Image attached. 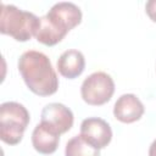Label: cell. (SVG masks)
<instances>
[{
    "label": "cell",
    "mask_w": 156,
    "mask_h": 156,
    "mask_svg": "<svg viewBox=\"0 0 156 156\" xmlns=\"http://www.w3.org/2000/svg\"><path fill=\"white\" fill-rule=\"evenodd\" d=\"M18 71L28 89L39 96H50L58 89V78L49 57L35 50L23 52L18 60Z\"/></svg>",
    "instance_id": "6da1fadb"
},
{
    "label": "cell",
    "mask_w": 156,
    "mask_h": 156,
    "mask_svg": "<svg viewBox=\"0 0 156 156\" xmlns=\"http://www.w3.org/2000/svg\"><path fill=\"white\" fill-rule=\"evenodd\" d=\"M39 27V17L34 13L23 11L13 5H1L0 32L10 35L17 41H27L35 35Z\"/></svg>",
    "instance_id": "7a4b0ae2"
},
{
    "label": "cell",
    "mask_w": 156,
    "mask_h": 156,
    "mask_svg": "<svg viewBox=\"0 0 156 156\" xmlns=\"http://www.w3.org/2000/svg\"><path fill=\"white\" fill-rule=\"evenodd\" d=\"M30 121L28 110L20 102L7 101L0 105V138L7 145H17Z\"/></svg>",
    "instance_id": "3957f363"
},
{
    "label": "cell",
    "mask_w": 156,
    "mask_h": 156,
    "mask_svg": "<svg viewBox=\"0 0 156 156\" xmlns=\"http://www.w3.org/2000/svg\"><path fill=\"white\" fill-rule=\"evenodd\" d=\"M115 93V82L105 72H94L88 76L80 87L82 99L91 106H100L111 100Z\"/></svg>",
    "instance_id": "277c9868"
},
{
    "label": "cell",
    "mask_w": 156,
    "mask_h": 156,
    "mask_svg": "<svg viewBox=\"0 0 156 156\" xmlns=\"http://www.w3.org/2000/svg\"><path fill=\"white\" fill-rule=\"evenodd\" d=\"M79 135L88 144L100 150L110 144L112 139V129L110 124L102 118L89 117L82 122Z\"/></svg>",
    "instance_id": "5b68a950"
},
{
    "label": "cell",
    "mask_w": 156,
    "mask_h": 156,
    "mask_svg": "<svg viewBox=\"0 0 156 156\" xmlns=\"http://www.w3.org/2000/svg\"><path fill=\"white\" fill-rule=\"evenodd\" d=\"M45 16L56 28L66 34L82 22V11L73 2H57Z\"/></svg>",
    "instance_id": "8992f818"
},
{
    "label": "cell",
    "mask_w": 156,
    "mask_h": 156,
    "mask_svg": "<svg viewBox=\"0 0 156 156\" xmlns=\"http://www.w3.org/2000/svg\"><path fill=\"white\" fill-rule=\"evenodd\" d=\"M73 113L72 111L60 102L48 104L41 111L40 123L45 124L57 134H63L68 132L73 126Z\"/></svg>",
    "instance_id": "52a82bcc"
},
{
    "label": "cell",
    "mask_w": 156,
    "mask_h": 156,
    "mask_svg": "<svg viewBox=\"0 0 156 156\" xmlns=\"http://www.w3.org/2000/svg\"><path fill=\"white\" fill-rule=\"evenodd\" d=\"M144 105L134 94H123L113 106V116L122 123H133L144 115Z\"/></svg>",
    "instance_id": "ba28073f"
},
{
    "label": "cell",
    "mask_w": 156,
    "mask_h": 156,
    "mask_svg": "<svg viewBox=\"0 0 156 156\" xmlns=\"http://www.w3.org/2000/svg\"><path fill=\"white\" fill-rule=\"evenodd\" d=\"M56 66L58 73L62 77L67 79H74L83 73L85 68V58L80 51L69 49L61 54Z\"/></svg>",
    "instance_id": "9c48e42d"
},
{
    "label": "cell",
    "mask_w": 156,
    "mask_h": 156,
    "mask_svg": "<svg viewBox=\"0 0 156 156\" xmlns=\"http://www.w3.org/2000/svg\"><path fill=\"white\" fill-rule=\"evenodd\" d=\"M60 143V134L50 129L43 123L35 126L32 133V144L33 147L43 155L54 154L57 150Z\"/></svg>",
    "instance_id": "30bf717a"
},
{
    "label": "cell",
    "mask_w": 156,
    "mask_h": 156,
    "mask_svg": "<svg viewBox=\"0 0 156 156\" xmlns=\"http://www.w3.org/2000/svg\"><path fill=\"white\" fill-rule=\"evenodd\" d=\"M34 37L39 43L46 46H52L60 43L66 37V33L56 28L46 16H43L39 18V27Z\"/></svg>",
    "instance_id": "8fae6325"
},
{
    "label": "cell",
    "mask_w": 156,
    "mask_h": 156,
    "mask_svg": "<svg viewBox=\"0 0 156 156\" xmlns=\"http://www.w3.org/2000/svg\"><path fill=\"white\" fill-rule=\"evenodd\" d=\"M65 156H100V151L88 144L80 135H76L67 141Z\"/></svg>",
    "instance_id": "7c38bea8"
},
{
    "label": "cell",
    "mask_w": 156,
    "mask_h": 156,
    "mask_svg": "<svg viewBox=\"0 0 156 156\" xmlns=\"http://www.w3.org/2000/svg\"><path fill=\"white\" fill-rule=\"evenodd\" d=\"M146 15L150 17L152 22H156V0H150L145 5Z\"/></svg>",
    "instance_id": "4fadbf2b"
},
{
    "label": "cell",
    "mask_w": 156,
    "mask_h": 156,
    "mask_svg": "<svg viewBox=\"0 0 156 156\" xmlns=\"http://www.w3.org/2000/svg\"><path fill=\"white\" fill-rule=\"evenodd\" d=\"M149 156H156V139L151 143L149 149Z\"/></svg>",
    "instance_id": "5bb4252c"
}]
</instances>
